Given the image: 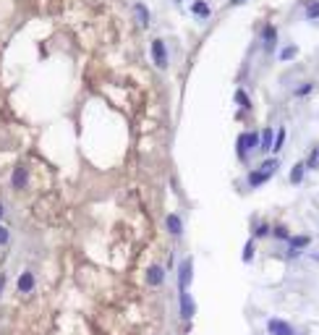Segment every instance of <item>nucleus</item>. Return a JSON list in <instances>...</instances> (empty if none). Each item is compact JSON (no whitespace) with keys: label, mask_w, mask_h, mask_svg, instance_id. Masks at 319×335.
Instances as JSON below:
<instances>
[{"label":"nucleus","mask_w":319,"mask_h":335,"mask_svg":"<svg viewBox=\"0 0 319 335\" xmlns=\"http://www.w3.org/2000/svg\"><path fill=\"white\" fill-rule=\"evenodd\" d=\"M314 168H319V149H317V147L311 149V155H309V160H306V170H314Z\"/></svg>","instance_id":"obj_24"},{"label":"nucleus","mask_w":319,"mask_h":335,"mask_svg":"<svg viewBox=\"0 0 319 335\" xmlns=\"http://www.w3.org/2000/svg\"><path fill=\"white\" fill-rule=\"evenodd\" d=\"M254 251H256V241L254 239H249L246 243H244V251H241V260H244L246 264L254 260Z\"/></svg>","instance_id":"obj_20"},{"label":"nucleus","mask_w":319,"mask_h":335,"mask_svg":"<svg viewBox=\"0 0 319 335\" xmlns=\"http://www.w3.org/2000/svg\"><path fill=\"white\" fill-rule=\"evenodd\" d=\"M306 19L309 21L319 19V0H306Z\"/></svg>","instance_id":"obj_21"},{"label":"nucleus","mask_w":319,"mask_h":335,"mask_svg":"<svg viewBox=\"0 0 319 335\" xmlns=\"http://www.w3.org/2000/svg\"><path fill=\"white\" fill-rule=\"evenodd\" d=\"M3 288H5V275H0V296H3Z\"/></svg>","instance_id":"obj_27"},{"label":"nucleus","mask_w":319,"mask_h":335,"mask_svg":"<svg viewBox=\"0 0 319 335\" xmlns=\"http://www.w3.org/2000/svg\"><path fill=\"white\" fill-rule=\"evenodd\" d=\"M309 243H311V236H306V233H301V236H291V239H288V257L301 254L303 249H309Z\"/></svg>","instance_id":"obj_6"},{"label":"nucleus","mask_w":319,"mask_h":335,"mask_svg":"<svg viewBox=\"0 0 319 335\" xmlns=\"http://www.w3.org/2000/svg\"><path fill=\"white\" fill-rule=\"evenodd\" d=\"M262 45H264V50H275V45H277V26L275 24H264V29H262Z\"/></svg>","instance_id":"obj_11"},{"label":"nucleus","mask_w":319,"mask_h":335,"mask_svg":"<svg viewBox=\"0 0 319 335\" xmlns=\"http://www.w3.org/2000/svg\"><path fill=\"white\" fill-rule=\"evenodd\" d=\"M3 215H5V207H3V202H0V220H3Z\"/></svg>","instance_id":"obj_28"},{"label":"nucleus","mask_w":319,"mask_h":335,"mask_svg":"<svg viewBox=\"0 0 319 335\" xmlns=\"http://www.w3.org/2000/svg\"><path fill=\"white\" fill-rule=\"evenodd\" d=\"M270 178H272V173L262 170V168H256V170H251V173L246 176V184H249V189H259V186L267 184Z\"/></svg>","instance_id":"obj_9"},{"label":"nucleus","mask_w":319,"mask_h":335,"mask_svg":"<svg viewBox=\"0 0 319 335\" xmlns=\"http://www.w3.org/2000/svg\"><path fill=\"white\" fill-rule=\"evenodd\" d=\"M149 52H152V63H155L160 71H168L170 55H168V45H165V40L155 37V40H152V45H149Z\"/></svg>","instance_id":"obj_2"},{"label":"nucleus","mask_w":319,"mask_h":335,"mask_svg":"<svg viewBox=\"0 0 319 335\" xmlns=\"http://www.w3.org/2000/svg\"><path fill=\"white\" fill-rule=\"evenodd\" d=\"M267 333H270V335H296V327L288 322V319L270 317V319H267Z\"/></svg>","instance_id":"obj_5"},{"label":"nucleus","mask_w":319,"mask_h":335,"mask_svg":"<svg viewBox=\"0 0 319 335\" xmlns=\"http://www.w3.org/2000/svg\"><path fill=\"white\" fill-rule=\"evenodd\" d=\"M272 239H277V241H285V243H288V239H291V231H288V225H283V223L272 225Z\"/></svg>","instance_id":"obj_19"},{"label":"nucleus","mask_w":319,"mask_h":335,"mask_svg":"<svg viewBox=\"0 0 319 335\" xmlns=\"http://www.w3.org/2000/svg\"><path fill=\"white\" fill-rule=\"evenodd\" d=\"M254 149H259V131H244L238 134V142H235V152H238V160H249Z\"/></svg>","instance_id":"obj_1"},{"label":"nucleus","mask_w":319,"mask_h":335,"mask_svg":"<svg viewBox=\"0 0 319 335\" xmlns=\"http://www.w3.org/2000/svg\"><path fill=\"white\" fill-rule=\"evenodd\" d=\"M196 314V299L188 291H178V317L188 325Z\"/></svg>","instance_id":"obj_3"},{"label":"nucleus","mask_w":319,"mask_h":335,"mask_svg":"<svg viewBox=\"0 0 319 335\" xmlns=\"http://www.w3.org/2000/svg\"><path fill=\"white\" fill-rule=\"evenodd\" d=\"M165 228H168V233L173 239H181V233H183V220H181V215H176V212H170V215L165 217Z\"/></svg>","instance_id":"obj_10"},{"label":"nucleus","mask_w":319,"mask_h":335,"mask_svg":"<svg viewBox=\"0 0 319 335\" xmlns=\"http://www.w3.org/2000/svg\"><path fill=\"white\" fill-rule=\"evenodd\" d=\"M134 11H136V19H139V24H141L144 29H147V26L152 24V19H149V8H147L144 3H136V5H134Z\"/></svg>","instance_id":"obj_16"},{"label":"nucleus","mask_w":319,"mask_h":335,"mask_svg":"<svg viewBox=\"0 0 319 335\" xmlns=\"http://www.w3.org/2000/svg\"><path fill=\"white\" fill-rule=\"evenodd\" d=\"M296 55H298V48H296V45H288V48H283V50H280V60H283V63H285V60H293Z\"/></svg>","instance_id":"obj_22"},{"label":"nucleus","mask_w":319,"mask_h":335,"mask_svg":"<svg viewBox=\"0 0 319 335\" xmlns=\"http://www.w3.org/2000/svg\"><path fill=\"white\" fill-rule=\"evenodd\" d=\"M147 286H152V288L165 286V267L162 264H149L147 267Z\"/></svg>","instance_id":"obj_7"},{"label":"nucleus","mask_w":319,"mask_h":335,"mask_svg":"<svg viewBox=\"0 0 319 335\" xmlns=\"http://www.w3.org/2000/svg\"><path fill=\"white\" fill-rule=\"evenodd\" d=\"M34 283H37V280H34V272H32V270H24V272L19 275L16 288H19V293H32V291H34Z\"/></svg>","instance_id":"obj_12"},{"label":"nucleus","mask_w":319,"mask_h":335,"mask_svg":"<svg viewBox=\"0 0 319 335\" xmlns=\"http://www.w3.org/2000/svg\"><path fill=\"white\" fill-rule=\"evenodd\" d=\"M191 280H194V260L186 257L178 267V291H188V288H191Z\"/></svg>","instance_id":"obj_4"},{"label":"nucleus","mask_w":319,"mask_h":335,"mask_svg":"<svg viewBox=\"0 0 319 335\" xmlns=\"http://www.w3.org/2000/svg\"><path fill=\"white\" fill-rule=\"evenodd\" d=\"M267 236H272V225L264 220V223H256L254 225V233H251V239L254 241H259V239H267Z\"/></svg>","instance_id":"obj_17"},{"label":"nucleus","mask_w":319,"mask_h":335,"mask_svg":"<svg viewBox=\"0 0 319 335\" xmlns=\"http://www.w3.org/2000/svg\"><path fill=\"white\" fill-rule=\"evenodd\" d=\"M26 184H29V170L24 165H16L11 173V186L16 189V191H21V189H26Z\"/></svg>","instance_id":"obj_8"},{"label":"nucleus","mask_w":319,"mask_h":335,"mask_svg":"<svg viewBox=\"0 0 319 335\" xmlns=\"http://www.w3.org/2000/svg\"><path fill=\"white\" fill-rule=\"evenodd\" d=\"M241 3H246V0H230V5H241Z\"/></svg>","instance_id":"obj_29"},{"label":"nucleus","mask_w":319,"mask_h":335,"mask_svg":"<svg viewBox=\"0 0 319 335\" xmlns=\"http://www.w3.org/2000/svg\"><path fill=\"white\" fill-rule=\"evenodd\" d=\"M191 13H194L199 21H204V19L212 16V8H209L207 0H194V3H191Z\"/></svg>","instance_id":"obj_13"},{"label":"nucleus","mask_w":319,"mask_h":335,"mask_svg":"<svg viewBox=\"0 0 319 335\" xmlns=\"http://www.w3.org/2000/svg\"><path fill=\"white\" fill-rule=\"evenodd\" d=\"M303 173H306V163H296L291 168V184L293 186H298L301 181H303Z\"/></svg>","instance_id":"obj_18"},{"label":"nucleus","mask_w":319,"mask_h":335,"mask_svg":"<svg viewBox=\"0 0 319 335\" xmlns=\"http://www.w3.org/2000/svg\"><path fill=\"white\" fill-rule=\"evenodd\" d=\"M311 89H314V84H311V81H306V84H301V87L298 89H296V97H306V95H311Z\"/></svg>","instance_id":"obj_25"},{"label":"nucleus","mask_w":319,"mask_h":335,"mask_svg":"<svg viewBox=\"0 0 319 335\" xmlns=\"http://www.w3.org/2000/svg\"><path fill=\"white\" fill-rule=\"evenodd\" d=\"M272 144H275V131H272V128H264V131L259 134V149L272 152Z\"/></svg>","instance_id":"obj_15"},{"label":"nucleus","mask_w":319,"mask_h":335,"mask_svg":"<svg viewBox=\"0 0 319 335\" xmlns=\"http://www.w3.org/2000/svg\"><path fill=\"white\" fill-rule=\"evenodd\" d=\"M285 136H288V131H285V128H277V134H275V144H272V152H275V155H277L280 149H283V144H285Z\"/></svg>","instance_id":"obj_23"},{"label":"nucleus","mask_w":319,"mask_h":335,"mask_svg":"<svg viewBox=\"0 0 319 335\" xmlns=\"http://www.w3.org/2000/svg\"><path fill=\"white\" fill-rule=\"evenodd\" d=\"M233 100H235V105H238V108L244 110V113H249V110H251V97H249V92H246V89H235Z\"/></svg>","instance_id":"obj_14"},{"label":"nucleus","mask_w":319,"mask_h":335,"mask_svg":"<svg viewBox=\"0 0 319 335\" xmlns=\"http://www.w3.org/2000/svg\"><path fill=\"white\" fill-rule=\"evenodd\" d=\"M8 241H11V231L5 225H0V246H5Z\"/></svg>","instance_id":"obj_26"}]
</instances>
